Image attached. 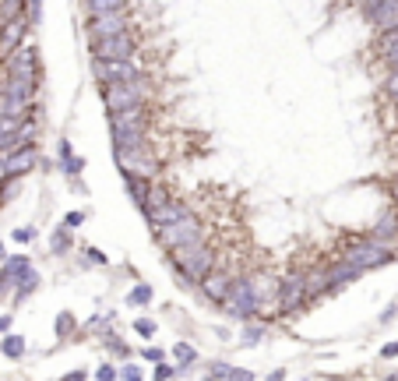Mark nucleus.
<instances>
[{"label": "nucleus", "instance_id": "nucleus-1", "mask_svg": "<svg viewBox=\"0 0 398 381\" xmlns=\"http://www.w3.org/2000/svg\"><path fill=\"white\" fill-rule=\"evenodd\" d=\"M215 247H208L205 240H191L180 247H169V261L177 265V272L184 276V283H201L208 272L215 268Z\"/></svg>", "mask_w": 398, "mask_h": 381}, {"label": "nucleus", "instance_id": "nucleus-2", "mask_svg": "<svg viewBox=\"0 0 398 381\" xmlns=\"http://www.w3.org/2000/svg\"><path fill=\"white\" fill-rule=\"evenodd\" d=\"M349 265H356L360 272H374V268H384L395 261V251L388 240H377V237H349L342 244V254Z\"/></svg>", "mask_w": 398, "mask_h": 381}, {"label": "nucleus", "instance_id": "nucleus-3", "mask_svg": "<svg viewBox=\"0 0 398 381\" xmlns=\"http://www.w3.org/2000/svg\"><path fill=\"white\" fill-rule=\"evenodd\" d=\"M102 88V102H106V114H117V110H131L138 102H148V78H134V81H113V85H99Z\"/></svg>", "mask_w": 398, "mask_h": 381}, {"label": "nucleus", "instance_id": "nucleus-4", "mask_svg": "<svg viewBox=\"0 0 398 381\" xmlns=\"http://www.w3.org/2000/svg\"><path fill=\"white\" fill-rule=\"evenodd\" d=\"M225 314L230 318H254L257 311H261V290L254 286V276H240V279H233V290H230V297H225Z\"/></svg>", "mask_w": 398, "mask_h": 381}, {"label": "nucleus", "instance_id": "nucleus-5", "mask_svg": "<svg viewBox=\"0 0 398 381\" xmlns=\"http://www.w3.org/2000/svg\"><path fill=\"white\" fill-rule=\"evenodd\" d=\"M138 49H141V42H138L134 29L117 32V36L92 39V46H88V53H92V57H99V61H131Z\"/></svg>", "mask_w": 398, "mask_h": 381}, {"label": "nucleus", "instance_id": "nucleus-6", "mask_svg": "<svg viewBox=\"0 0 398 381\" xmlns=\"http://www.w3.org/2000/svg\"><path fill=\"white\" fill-rule=\"evenodd\" d=\"M4 78L15 81H39V57H35V46L25 39L11 57H4Z\"/></svg>", "mask_w": 398, "mask_h": 381}, {"label": "nucleus", "instance_id": "nucleus-7", "mask_svg": "<svg viewBox=\"0 0 398 381\" xmlns=\"http://www.w3.org/2000/svg\"><path fill=\"white\" fill-rule=\"evenodd\" d=\"M117 155V166L120 173H141V177H155L159 173V159L148 145H138V148H113Z\"/></svg>", "mask_w": 398, "mask_h": 381}, {"label": "nucleus", "instance_id": "nucleus-8", "mask_svg": "<svg viewBox=\"0 0 398 381\" xmlns=\"http://www.w3.org/2000/svg\"><path fill=\"white\" fill-rule=\"evenodd\" d=\"M155 240H159L166 251H169V247H180V244H191V240H201V219L191 212V215H184V219L155 230Z\"/></svg>", "mask_w": 398, "mask_h": 381}, {"label": "nucleus", "instance_id": "nucleus-9", "mask_svg": "<svg viewBox=\"0 0 398 381\" xmlns=\"http://www.w3.org/2000/svg\"><path fill=\"white\" fill-rule=\"evenodd\" d=\"M307 279L303 272H293L278 283V314H296L300 307H307Z\"/></svg>", "mask_w": 398, "mask_h": 381}, {"label": "nucleus", "instance_id": "nucleus-10", "mask_svg": "<svg viewBox=\"0 0 398 381\" xmlns=\"http://www.w3.org/2000/svg\"><path fill=\"white\" fill-rule=\"evenodd\" d=\"M92 75H95L99 85H113V81L141 78V68L134 64V57L131 61H99V57H92Z\"/></svg>", "mask_w": 398, "mask_h": 381}, {"label": "nucleus", "instance_id": "nucleus-11", "mask_svg": "<svg viewBox=\"0 0 398 381\" xmlns=\"http://www.w3.org/2000/svg\"><path fill=\"white\" fill-rule=\"evenodd\" d=\"M39 162V152L32 145H18L11 152H0V180H15L22 173H29Z\"/></svg>", "mask_w": 398, "mask_h": 381}, {"label": "nucleus", "instance_id": "nucleus-12", "mask_svg": "<svg viewBox=\"0 0 398 381\" xmlns=\"http://www.w3.org/2000/svg\"><path fill=\"white\" fill-rule=\"evenodd\" d=\"M127 29H131V15H127V8H117V11H99V15H92V18H88V25H85L88 39L117 36V32H127Z\"/></svg>", "mask_w": 398, "mask_h": 381}, {"label": "nucleus", "instance_id": "nucleus-13", "mask_svg": "<svg viewBox=\"0 0 398 381\" xmlns=\"http://www.w3.org/2000/svg\"><path fill=\"white\" fill-rule=\"evenodd\" d=\"M198 286H201L205 300H212V304H218V307H222V304H225V297H230V290H233V276H230V272H222V268H212Z\"/></svg>", "mask_w": 398, "mask_h": 381}, {"label": "nucleus", "instance_id": "nucleus-14", "mask_svg": "<svg viewBox=\"0 0 398 381\" xmlns=\"http://www.w3.org/2000/svg\"><path fill=\"white\" fill-rule=\"evenodd\" d=\"M363 15L381 36L384 32H398V0H377V4L367 8Z\"/></svg>", "mask_w": 398, "mask_h": 381}, {"label": "nucleus", "instance_id": "nucleus-15", "mask_svg": "<svg viewBox=\"0 0 398 381\" xmlns=\"http://www.w3.org/2000/svg\"><path fill=\"white\" fill-rule=\"evenodd\" d=\"M29 15H22V18H15V22H8V25H0V57H11V53L25 42V32H29Z\"/></svg>", "mask_w": 398, "mask_h": 381}, {"label": "nucleus", "instance_id": "nucleus-16", "mask_svg": "<svg viewBox=\"0 0 398 381\" xmlns=\"http://www.w3.org/2000/svg\"><path fill=\"white\" fill-rule=\"evenodd\" d=\"M194 208L187 205V201H180V198H173L166 208H159V212H152V215H145L148 219V230L155 233V230H162V226H169V223H177V219H184V215H191Z\"/></svg>", "mask_w": 398, "mask_h": 381}, {"label": "nucleus", "instance_id": "nucleus-17", "mask_svg": "<svg viewBox=\"0 0 398 381\" xmlns=\"http://www.w3.org/2000/svg\"><path fill=\"white\" fill-rule=\"evenodd\" d=\"M303 279H307V300H317V297L331 293V272H328V265H314L310 272H303Z\"/></svg>", "mask_w": 398, "mask_h": 381}, {"label": "nucleus", "instance_id": "nucleus-18", "mask_svg": "<svg viewBox=\"0 0 398 381\" xmlns=\"http://www.w3.org/2000/svg\"><path fill=\"white\" fill-rule=\"evenodd\" d=\"M109 127H148V106L138 102V106H131V110L109 114Z\"/></svg>", "mask_w": 398, "mask_h": 381}, {"label": "nucleus", "instance_id": "nucleus-19", "mask_svg": "<svg viewBox=\"0 0 398 381\" xmlns=\"http://www.w3.org/2000/svg\"><path fill=\"white\" fill-rule=\"evenodd\" d=\"M148 127H109V141L113 148H138V145H148Z\"/></svg>", "mask_w": 398, "mask_h": 381}, {"label": "nucleus", "instance_id": "nucleus-20", "mask_svg": "<svg viewBox=\"0 0 398 381\" xmlns=\"http://www.w3.org/2000/svg\"><path fill=\"white\" fill-rule=\"evenodd\" d=\"M22 120L25 117H4L0 114V152H11L22 145Z\"/></svg>", "mask_w": 398, "mask_h": 381}, {"label": "nucleus", "instance_id": "nucleus-21", "mask_svg": "<svg viewBox=\"0 0 398 381\" xmlns=\"http://www.w3.org/2000/svg\"><path fill=\"white\" fill-rule=\"evenodd\" d=\"M328 272H331V293H335V290H342L346 283H353V279H360V276H363V272H360L356 265H349L346 258L331 261V265H328Z\"/></svg>", "mask_w": 398, "mask_h": 381}, {"label": "nucleus", "instance_id": "nucleus-22", "mask_svg": "<svg viewBox=\"0 0 398 381\" xmlns=\"http://www.w3.org/2000/svg\"><path fill=\"white\" fill-rule=\"evenodd\" d=\"M370 237L395 244V237H398V208H388V212H381V219L370 226Z\"/></svg>", "mask_w": 398, "mask_h": 381}, {"label": "nucleus", "instance_id": "nucleus-23", "mask_svg": "<svg viewBox=\"0 0 398 381\" xmlns=\"http://www.w3.org/2000/svg\"><path fill=\"white\" fill-rule=\"evenodd\" d=\"M169 201H173V194H169V184H162V180H152V187H148V198H145L141 212H145V215H152V212L166 208Z\"/></svg>", "mask_w": 398, "mask_h": 381}, {"label": "nucleus", "instance_id": "nucleus-24", "mask_svg": "<svg viewBox=\"0 0 398 381\" xmlns=\"http://www.w3.org/2000/svg\"><path fill=\"white\" fill-rule=\"evenodd\" d=\"M124 180H127V194L134 198V205L141 208L145 205V198H148V187H152V180L155 177H141V173H124Z\"/></svg>", "mask_w": 398, "mask_h": 381}, {"label": "nucleus", "instance_id": "nucleus-25", "mask_svg": "<svg viewBox=\"0 0 398 381\" xmlns=\"http://www.w3.org/2000/svg\"><path fill=\"white\" fill-rule=\"evenodd\" d=\"M61 155H64V159H61V170H64L67 177H78V173L85 170V159H78V155L71 152V141H67V138H61Z\"/></svg>", "mask_w": 398, "mask_h": 381}, {"label": "nucleus", "instance_id": "nucleus-26", "mask_svg": "<svg viewBox=\"0 0 398 381\" xmlns=\"http://www.w3.org/2000/svg\"><path fill=\"white\" fill-rule=\"evenodd\" d=\"M377 49H381V57H384L391 68H398V32H384V36L377 39Z\"/></svg>", "mask_w": 398, "mask_h": 381}, {"label": "nucleus", "instance_id": "nucleus-27", "mask_svg": "<svg viewBox=\"0 0 398 381\" xmlns=\"http://www.w3.org/2000/svg\"><path fill=\"white\" fill-rule=\"evenodd\" d=\"M71 244H74V240H71V226H67V223H64L61 230H53V237H49V251H53V254H67Z\"/></svg>", "mask_w": 398, "mask_h": 381}, {"label": "nucleus", "instance_id": "nucleus-28", "mask_svg": "<svg viewBox=\"0 0 398 381\" xmlns=\"http://www.w3.org/2000/svg\"><path fill=\"white\" fill-rule=\"evenodd\" d=\"M208 374H212V378H233V381H250V378H254L250 371H240V367H230V364H212Z\"/></svg>", "mask_w": 398, "mask_h": 381}, {"label": "nucleus", "instance_id": "nucleus-29", "mask_svg": "<svg viewBox=\"0 0 398 381\" xmlns=\"http://www.w3.org/2000/svg\"><path fill=\"white\" fill-rule=\"evenodd\" d=\"M35 286H39V272H35V268H29V272H25V276L18 279V290H15V300L22 304V300H25V297H29V293H32Z\"/></svg>", "mask_w": 398, "mask_h": 381}, {"label": "nucleus", "instance_id": "nucleus-30", "mask_svg": "<svg viewBox=\"0 0 398 381\" xmlns=\"http://www.w3.org/2000/svg\"><path fill=\"white\" fill-rule=\"evenodd\" d=\"M0 353L11 357V360H22L25 357V339L22 336H8L4 343H0Z\"/></svg>", "mask_w": 398, "mask_h": 381}, {"label": "nucleus", "instance_id": "nucleus-31", "mask_svg": "<svg viewBox=\"0 0 398 381\" xmlns=\"http://www.w3.org/2000/svg\"><path fill=\"white\" fill-rule=\"evenodd\" d=\"M173 357H177V364H180V371H187L194 360H198V350L191 346V343H177L173 346Z\"/></svg>", "mask_w": 398, "mask_h": 381}, {"label": "nucleus", "instance_id": "nucleus-32", "mask_svg": "<svg viewBox=\"0 0 398 381\" xmlns=\"http://www.w3.org/2000/svg\"><path fill=\"white\" fill-rule=\"evenodd\" d=\"M53 332L61 336V339H67V336L74 332V314H71V311H61V314H56V321H53Z\"/></svg>", "mask_w": 398, "mask_h": 381}, {"label": "nucleus", "instance_id": "nucleus-33", "mask_svg": "<svg viewBox=\"0 0 398 381\" xmlns=\"http://www.w3.org/2000/svg\"><path fill=\"white\" fill-rule=\"evenodd\" d=\"M88 15H99V11H117V8H127V0H85Z\"/></svg>", "mask_w": 398, "mask_h": 381}, {"label": "nucleus", "instance_id": "nucleus-34", "mask_svg": "<svg viewBox=\"0 0 398 381\" xmlns=\"http://www.w3.org/2000/svg\"><path fill=\"white\" fill-rule=\"evenodd\" d=\"M127 304H134V307H145V304H152V286H148V283L134 286V290H131V297H127Z\"/></svg>", "mask_w": 398, "mask_h": 381}, {"label": "nucleus", "instance_id": "nucleus-35", "mask_svg": "<svg viewBox=\"0 0 398 381\" xmlns=\"http://www.w3.org/2000/svg\"><path fill=\"white\" fill-rule=\"evenodd\" d=\"M134 332H138L141 339H152V336H155V321H152V318H138V321H134Z\"/></svg>", "mask_w": 398, "mask_h": 381}, {"label": "nucleus", "instance_id": "nucleus-36", "mask_svg": "<svg viewBox=\"0 0 398 381\" xmlns=\"http://www.w3.org/2000/svg\"><path fill=\"white\" fill-rule=\"evenodd\" d=\"M25 15H29V22H32V25H35V22H42V0H29V11H25Z\"/></svg>", "mask_w": 398, "mask_h": 381}, {"label": "nucleus", "instance_id": "nucleus-37", "mask_svg": "<svg viewBox=\"0 0 398 381\" xmlns=\"http://www.w3.org/2000/svg\"><path fill=\"white\" fill-rule=\"evenodd\" d=\"M264 339V329H261V325H250V329L244 332V343L250 346V343H261Z\"/></svg>", "mask_w": 398, "mask_h": 381}, {"label": "nucleus", "instance_id": "nucleus-38", "mask_svg": "<svg viewBox=\"0 0 398 381\" xmlns=\"http://www.w3.org/2000/svg\"><path fill=\"white\" fill-rule=\"evenodd\" d=\"M95 378H99V381H113V378H120V371L113 367V364H102V367L95 371Z\"/></svg>", "mask_w": 398, "mask_h": 381}, {"label": "nucleus", "instance_id": "nucleus-39", "mask_svg": "<svg viewBox=\"0 0 398 381\" xmlns=\"http://www.w3.org/2000/svg\"><path fill=\"white\" fill-rule=\"evenodd\" d=\"M15 240H18V244H32V240H35V226H22V230H15Z\"/></svg>", "mask_w": 398, "mask_h": 381}, {"label": "nucleus", "instance_id": "nucleus-40", "mask_svg": "<svg viewBox=\"0 0 398 381\" xmlns=\"http://www.w3.org/2000/svg\"><path fill=\"white\" fill-rule=\"evenodd\" d=\"M173 374H177V367H173V364H166V360H159V364H155V378H159V381H162V378H173Z\"/></svg>", "mask_w": 398, "mask_h": 381}, {"label": "nucleus", "instance_id": "nucleus-41", "mask_svg": "<svg viewBox=\"0 0 398 381\" xmlns=\"http://www.w3.org/2000/svg\"><path fill=\"white\" fill-rule=\"evenodd\" d=\"M141 360H148V364H159V360H166V353H162V350H155V346H148V350H141Z\"/></svg>", "mask_w": 398, "mask_h": 381}, {"label": "nucleus", "instance_id": "nucleus-42", "mask_svg": "<svg viewBox=\"0 0 398 381\" xmlns=\"http://www.w3.org/2000/svg\"><path fill=\"white\" fill-rule=\"evenodd\" d=\"M384 92H388V95H398V68H391V75H388V81H384Z\"/></svg>", "mask_w": 398, "mask_h": 381}, {"label": "nucleus", "instance_id": "nucleus-43", "mask_svg": "<svg viewBox=\"0 0 398 381\" xmlns=\"http://www.w3.org/2000/svg\"><path fill=\"white\" fill-rule=\"evenodd\" d=\"M106 346H109V350H117L120 357H127V343H124V339H117V336H106Z\"/></svg>", "mask_w": 398, "mask_h": 381}, {"label": "nucleus", "instance_id": "nucleus-44", "mask_svg": "<svg viewBox=\"0 0 398 381\" xmlns=\"http://www.w3.org/2000/svg\"><path fill=\"white\" fill-rule=\"evenodd\" d=\"M120 378H127V381H138V378H141V367H138V364H127V367L120 371Z\"/></svg>", "mask_w": 398, "mask_h": 381}, {"label": "nucleus", "instance_id": "nucleus-45", "mask_svg": "<svg viewBox=\"0 0 398 381\" xmlns=\"http://www.w3.org/2000/svg\"><path fill=\"white\" fill-rule=\"evenodd\" d=\"M85 223V212H67V226H81Z\"/></svg>", "mask_w": 398, "mask_h": 381}, {"label": "nucleus", "instance_id": "nucleus-46", "mask_svg": "<svg viewBox=\"0 0 398 381\" xmlns=\"http://www.w3.org/2000/svg\"><path fill=\"white\" fill-rule=\"evenodd\" d=\"M381 357H384V360H395V357H398V343H388V346L381 350Z\"/></svg>", "mask_w": 398, "mask_h": 381}, {"label": "nucleus", "instance_id": "nucleus-47", "mask_svg": "<svg viewBox=\"0 0 398 381\" xmlns=\"http://www.w3.org/2000/svg\"><path fill=\"white\" fill-rule=\"evenodd\" d=\"M8 329H11V318H8V314H4V318H0V336H4V332H8Z\"/></svg>", "mask_w": 398, "mask_h": 381}, {"label": "nucleus", "instance_id": "nucleus-48", "mask_svg": "<svg viewBox=\"0 0 398 381\" xmlns=\"http://www.w3.org/2000/svg\"><path fill=\"white\" fill-rule=\"evenodd\" d=\"M356 4H360V8L367 11V8H374V4H377V0H356Z\"/></svg>", "mask_w": 398, "mask_h": 381}, {"label": "nucleus", "instance_id": "nucleus-49", "mask_svg": "<svg viewBox=\"0 0 398 381\" xmlns=\"http://www.w3.org/2000/svg\"><path fill=\"white\" fill-rule=\"evenodd\" d=\"M0 258H4V244H0Z\"/></svg>", "mask_w": 398, "mask_h": 381}, {"label": "nucleus", "instance_id": "nucleus-50", "mask_svg": "<svg viewBox=\"0 0 398 381\" xmlns=\"http://www.w3.org/2000/svg\"><path fill=\"white\" fill-rule=\"evenodd\" d=\"M395 106H398V99H395Z\"/></svg>", "mask_w": 398, "mask_h": 381}]
</instances>
